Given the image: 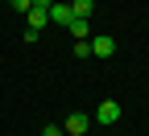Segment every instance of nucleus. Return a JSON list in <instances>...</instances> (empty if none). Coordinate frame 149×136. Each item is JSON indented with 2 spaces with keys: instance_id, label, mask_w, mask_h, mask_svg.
<instances>
[{
  "instance_id": "423d86ee",
  "label": "nucleus",
  "mask_w": 149,
  "mask_h": 136,
  "mask_svg": "<svg viewBox=\"0 0 149 136\" xmlns=\"http://www.w3.org/2000/svg\"><path fill=\"white\" fill-rule=\"evenodd\" d=\"M70 12L79 17V21H87L91 17V0H70Z\"/></svg>"
},
{
  "instance_id": "39448f33",
  "label": "nucleus",
  "mask_w": 149,
  "mask_h": 136,
  "mask_svg": "<svg viewBox=\"0 0 149 136\" xmlns=\"http://www.w3.org/2000/svg\"><path fill=\"white\" fill-rule=\"evenodd\" d=\"M91 54L95 58H112L116 54V37H91Z\"/></svg>"
},
{
  "instance_id": "20e7f679",
  "label": "nucleus",
  "mask_w": 149,
  "mask_h": 136,
  "mask_svg": "<svg viewBox=\"0 0 149 136\" xmlns=\"http://www.w3.org/2000/svg\"><path fill=\"white\" fill-rule=\"evenodd\" d=\"M74 21V12H70V4H58V0H54L50 4V25H58V29H66Z\"/></svg>"
},
{
  "instance_id": "f03ea898",
  "label": "nucleus",
  "mask_w": 149,
  "mask_h": 136,
  "mask_svg": "<svg viewBox=\"0 0 149 136\" xmlns=\"http://www.w3.org/2000/svg\"><path fill=\"white\" fill-rule=\"evenodd\" d=\"M116 120H120V103L116 99H104L95 107V124H116Z\"/></svg>"
},
{
  "instance_id": "7ed1b4c3",
  "label": "nucleus",
  "mask_w": 149,
  "mask_h": 136,
  "mask_svg": "<svg viewBox=\"0 0 149 136\" xmlns=\"http://www.w3.org/2000/svg\"><path fill=\"white\" fill-rule=\"evenodd\" d=\"M87 128H91V115H87V111H70V115H66V128H62V132H70V136H83Z\"/></svg>"
},
{
  "instance_id": "9d476101",
  "label": "nucleus",
  "mask_w": 149,
  "mask_h": 136,
  "mask_svg": "<svg viewBox=\"0 0 149 136\" xmlns=\"http://www.w3.org/2000/svg\"><path fill=\"white\" fill-rule=\"evenodd\" d=\"M42 136H66V132H62L58 124H46V128H42Z\"/></svg>"
},
{
  "instance_id": "f257e3e1",
  "label": "nucleus",
  "mask_w": 149,
  "mask_h": 136,
  "mask_svg": "<svg viewBox=\"0 0 149 136\" xmlns=\"http://www.w3.org/2000/svg\"><path fill=\"white\" fill-rule=\"evenodd\" d=\"M46 25H50V8H37V4H33V8L25 12V29H33V33H42Z\"/></svg>"
},
{
  "instance_id": "1a4fd4ad",
  "label": "nucleus",
  "mask_w": 149,
  "mask_h": 136,
  "mask_svg": "<svg viewBox=\"0 0 149 136\" xmlns=\"http://www.w3.org/2000/svg\"><path fill=\"white\" fill-rule=\"evenodd\" d=\"M74 58H91V41H74Z\"/></svg>"
},
{
  "instance_id": "6e6552de",
  "label": "nucleus",
  "mask_w": 149,
  "mask_h": 136,
  "mask_svg": "<svg viewBox=\"0 0 149 136\" xmlns=\"http://www.w3.org/2000/svg\"><path fill=\"white\" fill-rule=\"evenodd\" d=\"M8 4H13V12H21V17H25V12L33 8V0H8Z\"/></svg>"
},
{
  "instance_id": "0eeeda50",
  "label": "nucleus",
  "mask_w": 149,
  "mask_h": 136,
  "mask_svg": "<svg viewBox=\"0 0 149 136\" xmlns=\"http://www.w3.org/2000/svg\"><path fill=\"white\" fill-rule=\"evenodd\" d=\"M66 29H70V33H74V37H79V41H83V37H87V29H91V25H87V21H79V17H74V21H70Z\"/></svg>"
}]
</instances>
